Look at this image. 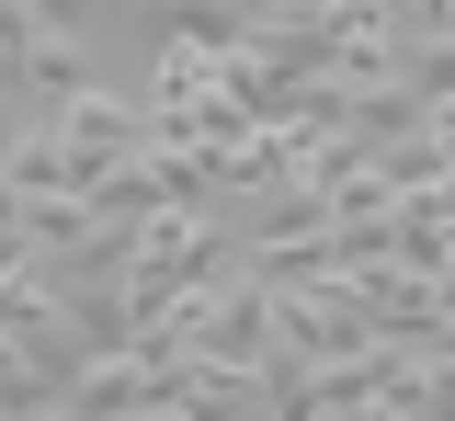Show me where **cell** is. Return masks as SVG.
Returning a JSON list of instances; mask_svg holds the SVG:
<instances>
[{
	"instance_id": "obj_1",
	"label": "cell",
	"mask_w": 455,
	"mask_h": 421,
	"mask_svg": "<svg viewBox=\"0 0 455 421\" xmlns=\"http://www.w3.org/2000/svg\"><path fill=\"white\" fill-rule=\"evenodd\" d=\"M23 12H35V23H57V35H68V23H80L92 0H23Z\"/></svg>"
}]
</instances>
